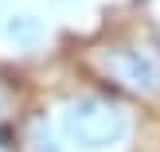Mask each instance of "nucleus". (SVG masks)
Returning <instances> with one entry per match:
<instances>
[{"instance_id":"obj_1","label":"nucleus","mask_w":160,"mask_h":152,"mask_svg":"<svg viewBox=\"0 0 160 152\" xmlns=\"http://www.w3.org/2000/svg\"><path fill=\"white\" fill-rule=\"evenodd\" d=\"M90 62L106 82L141 101H160V47L152 43H117L90 51Z\"/></svg>"},{"instance_id":"obj_2","label":"nucleus","mask_w":160,"mask_h":152,"mask_svg":"<svg viewBox=\"0 0 160 152\" xmlns=\"http://www.w3.org/2000/svg\"><path fill=\"white\" fill-rule=\"evenodd\" d=\"M129 129V117L109 98H78L62 109V137L82 152L113 148Z\"/></svg>"},{"instance_id":"obj_3","label":"nucleus","mask_w":160,"mask_h":152,"mask_svg":"<svg viewBox=\"0 0 160 152\" xmlns=\"http://www.w3.org/2000/svg\"><path fill=\"white\" fill-rule=\"evenodd\" d=\"M47 35L43 20H35V16H12L8 20V39H12L16 47H23V51H31V47H39Z\"/></svg>"},{"instance_id":"obj_4","label":"nucleus","mask_w":160,"mask_h":152,"mask_svg":"<svg viewBox=\"0 0 160 152\" xmlns=\"http://www.w3.org/2000/svg\"><path fill=\"white\" fill-rule=\"evenodd\" d=\"M16 148H20V129L8 113V98L0 94V152H16Z\"/></svg>"},{"instance_id":"obj_5","label":"nucleus","mask_w":160,"mask_h":152,"mask_svg":"<svg viewBox=\"0 0 160 152\" xmlns=\"http://www.w3.org/2000/svg\"><path fill=\"white\" fill-rule=\"evenodd\" d=\"M31 148H35V152H62L59 145H55V133L47 129V121L31 125Z\"/></svg>"},{"instance_id":"obj_6","label":"nucleus","mask_w":160,"mask_h":152,"mask_svg":"<svg viewBox=\"0 0 160 152\" xmlns=\"http://www.w3.org/2000/svg\"><path fill=\"white\" fill-rule=\"evenodd\" d=\"M55 4H67V0H55Z\"/></svg>"}]
</instances>
